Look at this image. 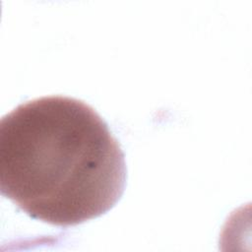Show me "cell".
I'll use <instances>...</instances> for the list:
<instances>
[{
	"mask_svg": "<svg viewBox=\"0 0 252 252\" xmlns=\"http://www.w3.org/2000/svg\"><path fill=\"white\" fill-rule=\"evenodd\" d=\"M126 179L119 143L80 99L38 97L0 121V190L31 218L71 226L100 217Z\"/></svg>",
	"mask_w": 252,
	"mask_h": 252,
	"instance_id": "1",
	"label": "cell"
}]
</instances>
